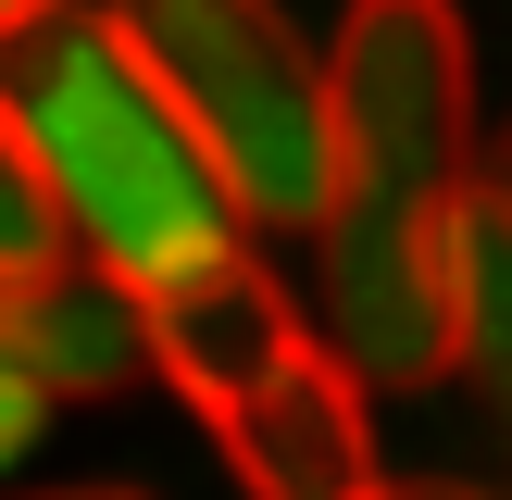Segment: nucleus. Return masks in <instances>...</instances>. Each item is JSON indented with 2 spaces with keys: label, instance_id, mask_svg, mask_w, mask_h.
<instances>
[{
  "label": "nucleus",
  "instance_id": "obj_1",
  "mask_svg": "<svg viewBox=\"0 0 512 500\" xmlns=\"http://www.w3.org/2000/svg\"><path fill=\"white\" fill-rule=\"evenodd\" d=\"M338 88V188L313 225L325 338L363 388L450 375V225L475 200V50L450 0H350L325 38Z\"/></svg>",
  "mask_w": 512,
  "mask_h": 500
},
{
  "label": "nucleus",
  "instance_id": "obj_2",
  "mask_svg": "<svg viewBox=\"0 0 512 500\" xmlns=\"http://www.w3.org/2000/svg\"><path fill=\"white\" fill-rule=\"evenodd\" d=\"M0 113L25 125L38 175L63 188L75 250H88L100 275H125L138 300L250 238L225 163L200 150L188 100L163 88V63L125 38V13L13 0V13H0Z\"/></svg>",
  "mask_w": 512,
  "mask_h": 500
},
{
  "label": "nucleus",
  "instance_id": "obj_3",
  "mask_svg": "<svg viewBox=\"0 0 512 500\" xmlns=\"http://www.w3.org/2000/svg\"><path fill=\"white\" fill-rule=\"evenodd\" d=\"M125 38L163 63V88L188 100L200 150L225 163L238 213L263 225H325L338 188V88H325V50L300 38L275 0H113Z\"/></svg>",
  "mask_w": 512,
  "mask_h": 500
},
{
  "label": "nucleus",
  "instance_id": "obj_4",
  "mask_svg": "<svg viewBox=\"0 0 512 500\" xmlns=\"http://www.w3.org/2000/svg\"><path fill=\"white\" fill-rule=\"evenodd\" d=\"M213 438H225V463H238V488H263V500H363L375 488L363 363H350L338 338H325V350L300 338L238 413H213Z\"/></svg>",
  "mask_w": 512,
  "mask_h": 500
},
{
  "label": "nucleus",
  "instance_id": "obj_5",
  "mask_svg": "<svg viewBox=\"0 0 512 500\" xmlns=\"http://www.w3.org/2000/svg\"><path fill=\"white\" fill-rule=\"evenodd\" d=\"M288 350H300V313H288V288L250 263V238L213 250L200 275H175V288H150V375H163L200 425L238 413Z\"/></svg>",
  "mask_w": 512,
  "mask_h": 500
},
{
  "label": "nucleus",
  "instance_id": "obj_6",
  "mask_svg": "<svg viewBox=\"0 0 512 500\" xmlns=\"http://www.w3.org/2000/svg\"><path fill=\"white\" fill-rule=\"evenodd\" d=\"M450 363L512 425V200L500 188H475L463 225H450Z\"/></svg>",
  "mask_w": 512,
  "mask_h": 500
},
{
  "label": "nucleus",
  "instance_id": "obj_7",
  "mask_svg": "<svg viewBox=\"0 0 512 500\" xmlns=\"http://www.w3.org/2000/svg\"><path fill=\"white\" fill-rule=\"evenodd\" d=\"M63 263H88V250H75V225H63V188L38 175L25 125L0 113V288H25V275H63Z\"/></svg>",
  "mask_w": 512,
  "mask_h": 500
},
{
  "label": "nucleus",
  "instance_id": "obj_8",
  "mask_svg": "<svg viewBox=\"0 0 512 500\" xmlns=\"http://www.w3.org/2000/svg\"><path fill=\"white\" fill-rule=\"evenodd\" d=\"M50 425V400L25 388V375H0V463H25V438Z\"/></svg>",
  "mask_w": 512,
  "mask_h": 500
},
{
  "label": "nucleus",
  "instance_id": "obj_9",
  "mask_svg": "<svg viewBox=\"0 0 512 500\" xmlns=\"http://www.w3.org/2000/svg\"><path fill=\"white\" fill-rule=\"evenodd\" d=\"M488 188H500V200H512V125H500V150H488Z\"/></svg>",
  "mask_w": 512,
  "mask_h": 500
},
{
  "label": "nucleus",
  "instance_id": "obj_10",
  "mask_svg": "<svg viewBox=\"0 0 512 500\" xmlns=\"http://www.w3.org/2000/svg\"><path fill=\"white\" fill-rule=\"evenodd\" d=\"M0 13H13V0H0Z\"/></svg>",
  "mask_w": 512,
  "mask_h": 500
}]
</instances>
